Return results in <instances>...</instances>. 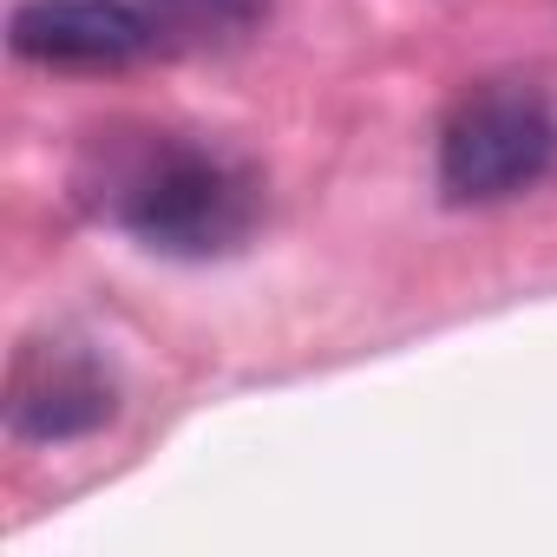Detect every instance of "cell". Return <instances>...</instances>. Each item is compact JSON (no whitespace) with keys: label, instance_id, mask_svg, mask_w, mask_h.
Instances as JSON below:
<instances>
[{"label":"cell","instance_id":"7a4b0ae2","mask_svg":"<svg viewBox=\"0 0 557 557\" xmlns=\"http://www.w3.org/2000/svg\"><path fill=\"white\" fill-rule=\"evenodd\" d=\"M440 197L505 203L557 171V99L531 79H485L453 99L440 125Z\"/></svg>","mask_w":557,"mask_h":557},{"label":"cell","instance_id":"277c9868","mask_svg":"<svg viewBox=\"0 0 557 557\" xmlns=\"http://www.w3.org/2000/svg\"><path fill=\"white\" fill-rule=\"evenodd\" d=\"M8 40L21 60L73 73H106L158 53V34L138 0H21Z\"/></svg>","mask_w":557,"mask_h":557},{"label":"cell","instance_id":"3957f363","mask_svg":"<svg viewBox=\"0 0 557 557\" xmlns=\"http://www.w3.org/2000/svg\"><path fill=\"white\" fill-rule=\"evenodd\" d=\"M119 413V381L112 368L79 348V342H27L8 368V426L34 446L86 440L112 426Z\"/></svg>","mask_w":557,"mask_h":557},{"label":"cell","instance_id":"6da1fadb","mask_svg":"<svg viewBox=\"0 0 557 557\" xmlns=\"http://www.w3.org/2000/svg\"><path fill=\"white\" fill-rule=\"evenodd\" d=\"M73 190L99 223L184 262L230 256L262 223V171L249 158L158 125L99 132L73 171Z\"/></svg>","mask_w":557,"mask_h":557},{"label":"cell","instance_id":"5b68a950","mask_svg":"<svg viewBox=\"0 0 557 557\" xmlns=\"http://www.w3.org/2000/svg\"><path fill=\"white\" fill-rule=\"evenodd\" d=\"M158 53H216L269 21V0H138Z\"/></svg>","mask_w":557,"mask_h":557}]
</instances>
